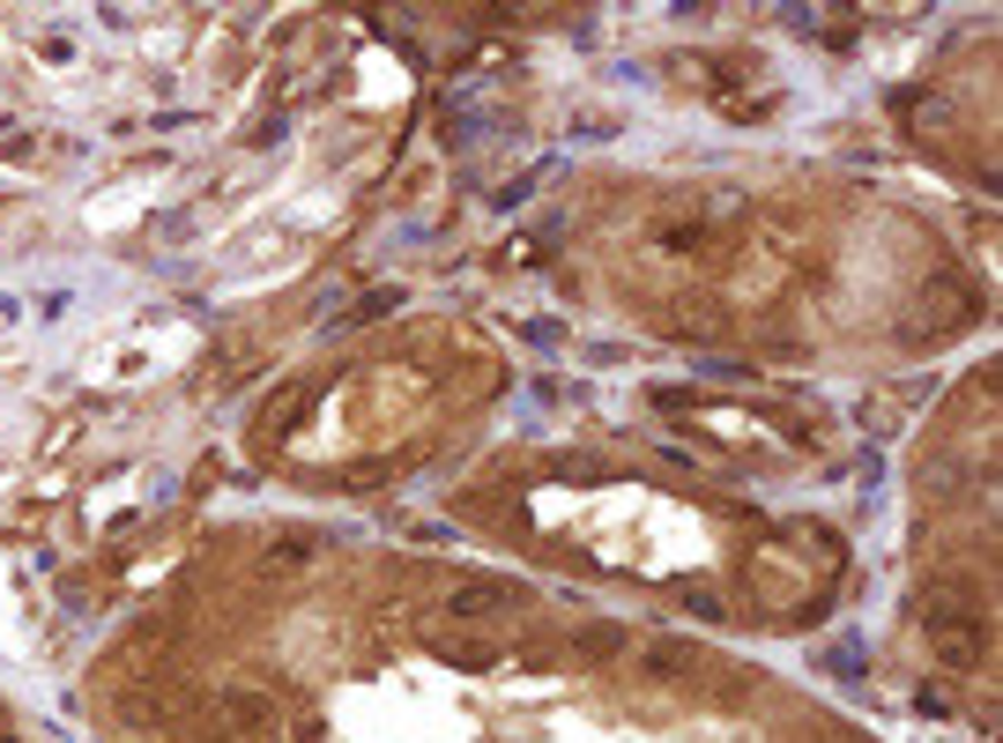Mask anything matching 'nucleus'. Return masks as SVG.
Wrapping results in <instances>:
<instances>
[{
	"label": "nucleus",
	"instance_id": "1",
	"mask_svg": "<svg viewBox=\"0 0 1003 743\" xmlns=\"http://www.w3.org/2000/svg\"><path fill=\"white\" fill-rule=\"evenodd\" d=\"M930 640H936V654L952 669H966L981 654V624L966 618V610H930Z\"/></svg>",
	"mask_w": 1003,
	"mask_h": 743
},
{
	"label": "nucleus",
	"instance_id": "2",
	"mask_svg": "<svg viewBox=\"0 0 1003 743\" xmlns=\"http://www.w3.org/2000/svg\"><path fill=\"white\" fill-rule=\"evenodd\" d=\"M520 602V588H498V580H484V588H462L454 594V610L462 618H484V610H514Z\"/></svg>",
	"mask_w": 1003,
	"mask_h": 743
}]
</instances>
